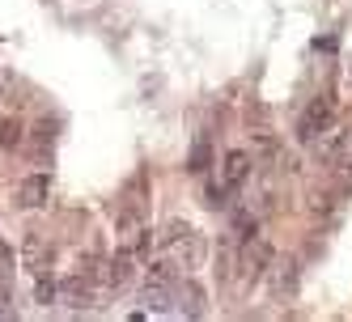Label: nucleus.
<instances>
[{"label":"nucleus","instance_id":"obj_1","mask_svg":"<svg viewBox=\"0 0 352 322\" xmlns=\"http://www.w3.org/2000/svg\"><path fill=\"white\" fill-rule=\"evenodd\" d=\"M157 242H162V251H170L187 271L204 263V238H199V233L187 225V220H170V225L157 233Z\"/></svg>","mask_w":352,"mask_h":322},{"label":"nucleus","instance_id":"obj_2","mask_svg":"<svg viewBox=\"0 0 352 322\" xmlns=\"http://www.w3.org/2000/svg\"><path fill=\"white\" fill-rule=\"evenodd\" d=\"M327 123H331V97H314V102L306 106V115H301L297 123V140H318L327 132Z\"/></svg>","mask_w":352,"mask_h":322},{"label":"nucleus","instance_id":"obj_3","mask_svg":"<svg viewBox=\"0 0 352 322\" xmlns=\"http://www.w3.org/2000/svg\"><path fill=\"white\" fill-rule=\"evenodd\" d=\"M238 267L246 271V280H259L263 271L272 267V246H267L259 233H250V238H246V246H242V259H238Z\"/></svg>","mask_w":352,"mask_h":322},{"label":"nucleus","instance_id":"obj_4","mask_svg":"<svg viewBox=\"0 0 352 322\" xmlns=\"http://www.w3.org/2000/svg\"><path fill=\"white\" fill-rule=\"evenodd\" d=\"M250 165H255V157H250L246 148H234V153L225 157V170H221L225 187H242V183L250 179Z\"/></svg>","mask_w":352,"mask_h":322},{"label":"nucleus","instance_id":"obj_5","mask_svg":"<svg viewBox=\"0 0 352 322\" xmlns=\"http://www.w3.org/2000/svg\"><path fill=\"white\" fill-rule=\"evenodd\" d=\"M47 195H52V183H47V174H30L26 183L17 187V204H21V208H43Z\"/></svg>","mask_w":352,"mask_h":322},{"label":"nucleus","instance_id":"obj_6","mask_svg":"<svg viewBox=\"0 0 352 322\" xmlns=\"http://www.w3.org/2000/svg\"><path fill=\"white\" fill-rule=\"evenodd\" d=\"M21 263H26L30 271H47V263H52V242H43L38 233H30L26 242H21Z\"/></svg>","mask_w":352,"mask_h":322},{"label":"nucleus","instance_id":"obj_7","mask_svg":"<svg viewBox=\"0 0 352 322\" xmlns=\"http://www.w3.org/2000/svg\"><path fill=\"white\" fill-rule=\"evenodd\" d=\"M322 157L331 161V165H352V128L340 132L331 144H322Z\"/></svg>","mask_w":352,"mask_h":322},{"label":"nucleus","instance_id":"obj_8","mask_svg":"<svg viewBox=\"0 0 352 322\" xmlns=\"http://www.w3.org/2000/svg\"><path fill=\"white\" fill-rule=\"evenodd\" d=\"M56 297H64V301H68L72 310H81V306H89V284H85L81 276H72V280L56 284Z\"/></svg>","mask_w":352,"mask_h":322},{"label":"nucleus","instance_id":"obj_9","mask_svg":"<svg viewBox=\"0 0 352 322\" xmlns=\"http://www.w3.org/2000/svg\"><path fill=\"white\" fill-rule=\"evenodd\" d=\"M140 297H144V306H148V310H170V306H174V284H162V280H148Z\"/></svg>","mask_w":352,"mask_h":322},{"label":"nucleus","instance_id":"obj_10","mask_svg":"<svg viewBox=\"0 0 352 322\" xmlns=\"http://www.w3.org/2000/svg\"><path fill=\"white\" fill-rule=\"evenodd\" d=\"M208 161H212V153H208V132H195V144H191V161H187V170H191V174H204Z\"/></svg>","mask_w":352,"mask_h":322},{"label":"nucleus","instance_id":"obj_11","mask_svg":"<svg viewBox=\"0 0 352 322\" xmlns=\"http://www.w3.org/2000/svg\"><path fill=\"white\" fill-rule=\"evenodd\" d=\"M34 301L38 306H52L56 301V280L47 276V271H38V280H34Z\"/></svg>","mask_w":352,"mask_h":322},{"label":"nucleus","instance_id":"obj_12","mask_svg":"<svg viewBox=\"0 0 352 322\" xmlns=\"http://www.w3.org/2000/svg\"><path fill=\"white\" fill-rule=\"evenodd\" d=\"M0 140H5V148H13V144H21V128H17V123H13V119H5V123H0Z\"/></svg>","mask_w":352,"mask_h":322}]
</instances>
